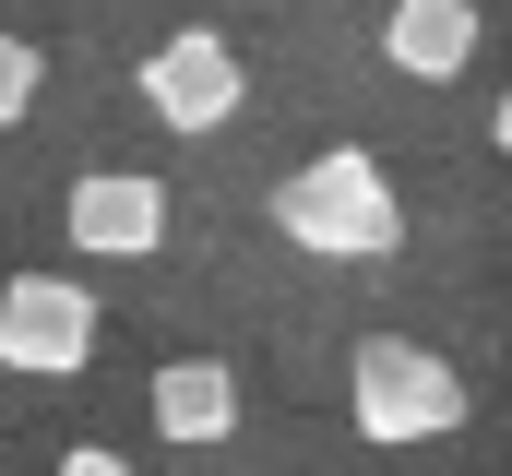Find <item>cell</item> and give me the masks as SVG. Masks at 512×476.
Wrapping results in <instances>:
<instances>
[{
    "mask_svg": "<svg viewBox=\"0 0 512 476\" xmlns=\"http://www.w3.org/2000/svg\"><path fill=\"white\" fill-rule=\"evenodd\" d=\"M48 476H143V465H120L108 441H72V453H60V465H48Z\"/></svg>",
    "mask_w": 512,
    "mask_h": 476,
    "instance_id": "obj_9",
    "label": "cell"
},
{
    "mask_svg": "<svg viewBox=\"0 0 512 476\" xmlns=\"http://www.w3.org/2000/svg\"><path fill=\"white\" fill-rule=\"evenodd\" d=\"M489 143H501V155H512V84H501V108H489Z\"/></svg>",
    "mask_w": 512,
    "mask_h": 476,
    "instance_id": "obj_10",
    "label": "cell"
},
{
    "mask_svg": "<svg viewBox=\"0 0 512 476\" xmlns=\"http://www.w3.org/2000/svg\"><path fill=\"white\" fill-rule=\"evenodd\" d=\"M84 357H96V286H72V274H12L0 286V369L72 381Z\"/></svg>",
    "mask_w": 512,
    "mask_h": 476,
    "instance_id": "obj_3",
    "label": "cell"
},
{
    "mask_svg": "<svg viewBox=\"0 0 512 476\" xmlns=\"http://www.w3.org/2000/svg\"><path fill=\"white\" fill-rule=\"evenodd\" d=\"M143 405H155V429H167L179 453H203V441L239 429V369H227V357H167Z\"/></svg>",
    "mask_w": 512,
    "mask_h": 476,
    "instance_id": "obj_6",
    "label": "cell"
},
{
    "mask_svg": "<svg viewBox=\"0 0 512 476\" xmlns=\"http://www.w3.org/2000/svg\"><path fill=\"white\" fill-rule=\"evenodd\" d=\"M346 417H358V441H453L465 417H477V393H465V369L429 346H405V334H370V346L346 357Z\"/></svg>",
    "mask_w": 512,
    "mask_h": 476,
    "instance_id": "obj_2",
    "label": "cell"
},
{
    "mask_svg": "<svg viewBox=\"0 0 512 476\" xmlns=\"http://www.w3.org/2000/svg\"><path fill=\"white\" fill-rule=\"evenodd\" d=\"M382 60L417 84H453L477 60V0H393L382 12Z\"/></svg>",
    "mask_w": 512,
    "mask_h": 476,
    "instance_id": "obj_7",
    "label": "cell"
},
{
    "mask_svg": "<svg viewBox=\"0 0 512 476\" xmlns=\"http://www.w3.org/2000/svg\"><path fill=\"white\" fill-rule=\"evenodd\" d=\"M60 227H72V250H96V262H143V250L167 238V179H143V167H96V179H72Z\"/></svg>",
    "mask_w": 512,
    "mask_h": 476,
    "instance_id": "obj_5",
    "label": "cell"
},
{
    "mask_svg": "<svg viewBox=\"0 0 512 476\" xmlns=\"http://www.w3.org/2000/svg\"><path fill=\"white\" fill-rule=\"evenodd\" d=\"M274 227L298 250H322V262H382V250H405V191L382 179V155L334 143V155H310L274 191Z\"/></svg>",
    "mask_w": 512,
    "mask_h": 476,
    "instance_id": "obj_1",
    "label": "cell"
},
{
    "mask_svg": "<svg viewBox=\"0 0 512 476\" xmlns=\"http://www.w3.org/2000/svg\"><path fill=\"white\" fill-rule=\"evenodd\" d=\"M143 108L167 119V131H227V119H239V48H227L215 24L155 36V48H143Z\"/></svg>",
    "mask_w": 512,
    "mask_h": 476,
    "instance_id": "obj_4",
    "label": "cell"
},
{
    "mask_svg": "<svg viewBox=\"0 0 512 476\" xmlns=\"http://www.w3.org/2000/svg\"><path fill=\"white\" fill-rule=\"evenodd\" d=\"M36 84H48V72H36V48H24V36L0 24V131H12V119L36 108Z\"/></svg>",
    "mask_w": 512,
    "mask_h": 476,
    "instance_id": "obj_8",
    "label": "cell"
}]
</instances>
